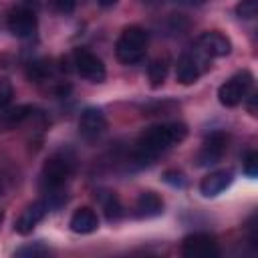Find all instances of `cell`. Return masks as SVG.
Wrapping results in <instances>:
<instances>
[{"mask_svg": "<svg viewBox=\"0 0 258 258\" xmlns=\"http://www.w3.org/2000/svg\"><path fill=\"white\" fill-rule=\"evenodd\" d=\"M147 52V32L141 26H127L115 44V54L123 64L143 62Z\"/></svg>", "mask_w": 258, "mask_h": 258, "instance_id": "obj_2", "label": "cell"}, {"mask_svg": "<svg viewBox=\"0 0 258 258\" xmlns=\"http://www.w3.org/2000/svg\"><path fill=\"white\" fill-rule=\"evenodd\" d=\"M75 171V159L67 151L52 153L42 165V185L46 191H58Z\"/></svg>", "mask_w": 258, "mask_h": 258, "instance_id": "obj_3", "label": "cell"}, {"mask_svg": "<svg viewBox=\"0 0 258 258\" xmlns=\"http://www.w3.org/2000/svg\"><path fill=\"white\" fill-rule=\"evenodd\" d=\"M181 254L187 258H216L220 256V250H218L214 236L198 232V234H189L183 238Z\"/></svg>", "mask_w": 258, "mask_h": 258, "instance_id": "obj_7", "label": "cell"}, {"mask_svg": "<svg viewBox=\"0 0 258 258\" xmlns=\"http://www.w3.org/2000/svg\"><path fill=\"white\" fill-rule=\"evenodd\" d=\"M99 202L103 206V212H105V218L109 222H117L121 216H123V206L119 202V198L113 194V191H103L99 194Z\"/></svg>", "mask_w": 258, "mask_h": 258, "instance_id": "obj_18", "label": "cell"}, {"mask_svg": "<svg viewBox=\"0 0 258 258\" xmlns=\"http://www.w3.org/2000/svg\"><path fill=\"white\" fill-rule=\"evenodd\" d=\"M107 119L99 107H87L79 117V133L85 139H97L105 133Z\"/></svg>", "mask_w": 258, "mask_h": 258, "instance_id": "obj_10", "label": "cell"}, {"mask_svg": "<svg viewBox=\"0 0 258 258\" xmlns=\"http://www.w3.org/2000/svg\"><path fill=\"white\" fill-rule=\"evenodd\" d=\"M254 85V77L250 71H240L234 77H230L220 89H218V99L224 107H236L242 101L248 99L250 91Z\"/></svg>", "mask_w": 258, "mask_h": 258, "instance_id": "obj_4", "label": "cell"}, {"mask_svg": "<svg viewBox=\"0 0 258 258\" xmlns=\"http://www.w3.org/2000/svg\"><path fill=\"white\" fill-rule=\"evenodd\" d=\"M46 75H50V67H46V62H42V60L30 62V69H28V77H30V79L40 81V79H44Z\"/></svg>", "mask_w": 258, "mask_h": 258, "instance_id": "obj_22", "label": "cell"}, {"mask_svg": "<svg viewBox=\"0 0 258 258\" xmlns=\"http://www.w3.org/2000/svg\"><path fill=\"white\" fill-rule=\"evenodd\" d=\"M208 58L210 56H206L202 50L181 54L177 64H175V79H177V83L194 85L204 75V71L208 69Z\"/></svg>", "mask_w": 258, "mask_h": 258, "instance_id": "obj_5", "label": "cell"}, {"mask_svg": "<svg viewBox=\"0 0 258 258\" xmlns=\"http://www.w3.org/2000/svg\"><path fill=\"white\" fill-rule=\"evenodd\" d=\"M46 212H48L46 202H34L30 206H26L22 210V214L18 216V220L14 222V232L16 234H22V236L30 234L34 230V226L46 216Z\"/></svg>", "mask_w": 258, "mask_h": 258, "instance_id": "obj_12", "label": "cell"}, {"mask_svg": "<svg viewBox=\"0 0 258 258\" xmlns=\"http://www.w3.org/2000/svg\"><path fill=\"white\" fill-rule=\"evenodd\" d=\"M69 226L75 234H93L99 228V216L93 208L83 206V208L75 210V214L71 216Z\"/></svg>", "mask_w": 258, "mask_h": 258, "instance_id": "obj_14", "label": "cell"}, {"mask_svg": "<svg viewBox=\"0 0 258 258\" xmlns=\"http://www.w3.org/2000/svg\"><path fill=\"white\" fill-rule=\"evenodd\" d=\"M73 64H75V71L91 83H103L105 77H107L103 60L87 48H77L73 52Z\"/></svg>", "mask_w": 258, "mask_h": 258, "instance_id": "obj_6", "label": "cell"}, {"mask_svg": "<svg viewBox=\"0 0 258 258\" xmlns=\"http://www.w3.org/2000/svg\"><path fill=\"white\" fill-rule=\"evenodd\" d=\"M163 181H167V183H171V185H177V187H183V185H185V177H183V173H179V171H165Z\"/></svg>", "mask_w": 258, "mask_h": 258, "instance_id": "obj_24", "label": "cell"}, {"mask_svg": "<svg viewBox=\"0 0 258 258\" xmlns=\"http://www.w3.org/2000/svg\"><path fill=\"white\" fill-rule=\"evenodd\" d=\"M8 191V179L4 177V173H0V196H4Z\"/></svg>", "mask_w": 258, "mask_h": 258, "instance_id": "obj_27", "label": "cell"}, {"mask_svg": "<svg viewBox=\"0 0 258 258\" xmlns=\"http://www.w3.org/2000/svg\"><path fill=\"white\" fill-rule=\"evenodd\" d=\"M198 50H202L206 56H226L232 50V42L228 36H224L218 30H210L200 34L198 38Z\"/></svg>", "mask_w": 258, "mask_h": 258, "instance_id": "obj_11", "label": "cell"}, {"mask_svg": "<svg viewBox=\"0 0 258 258\" xmlns=\"http://www.w3.org/2000/svg\"><path fill=\"white\" fill-rule=\"evenodd\" d=\"M4 222V214H2V210H0V224Z\"/></svg>", "mask_w": 258, "mask_h": 258, "instance_id": "obj_30", "label": "cell"}, {"mask_svg": "<svg viewBox=\"0 0 258 258\" xmlns=\"http://www.w3.org/2000/svg\"><path fill=\"white\" fill-rule=\"evenodd\" d=\"M32 115V107L30 105H18L12 109H6L0 113V127L2 129H12L16 125H20L22 121H26Z\"/></svg>", "mask_w": 258, "mask_h": 258, "instance_id": "obj_16", "label": "cell"}, {"mask_svg": "<svg viewBox=\"0 0 258 258\" xmlns=\"http://www.w3.org/2000/svg\"><path fill=\"white\" fill-rule=\"evenodd\" d=\"M234 179V173L230 169H216L210 171L202 181H200V191L204 198H216L218 194H222Z\"/></svg>", "mask_w": 258, "mask_h": 258, "instance_id": "obj_13", "label": "cell"}, {"mask_svg": "<svg viewBox=\"0 0 258 258\" xmlns=\"http://www.w3.org/2000/svg\"><path fill=\"white\" fill-rule=\"evenodd\" d=\"M248 109H250V115H256V97H254V95L250 97V105H248Z\"/></svg>", "mask_w": 258, "mask_h": 258, "instance_id": "obj_28", "label": "cell"}, {"mask_svg": "<svg viewBox=\"0 0 258 258\" xmlns=\"http://www.w3.org/2000/svg\"><path fill=\"white\" fill-rule=\"evenodd\" d=\"M236 12H238L240 18H246V20L254 18L256 12H258V0H242V2L236 6Z\"/></svg>", "mask_w": 258, "mask_h": 258, "instance_id": "obj_20", "label": "cell"}, {"mask_svg": "<svg viewBox=\"0 0 258 258\" xmlns=\"http://www.w3.org/2000/svg\"><path fill=\"white\" fill-rule=\"evenodd\" d=\"M101 6H113V4H117V0H97Z\"/></svg>", "mask_w": 258, "mask_h": 258, "instance_id": "obj_29", "label": "cell"}, {"mask_svg": "<svg viewBox=\"0 0 258 258\" xmlns=\"http://www.w3.org/2000/svg\"><path fill=\"white\" fill-rule=\"evenodd\" d=\"M167 71H169V58L167 56H159L155 60L149 62L147 67V77H149V83L153 89L161 87L167 79Z\"/></svg>", "mask_w": 258, "mask_h": 258, "instance_id": "obj_17", "label": "cell"}, {"mask_svg": "<svg viewBox=\"0 0 258 258\" xmlns=\"http://www.w3.org/2000/svg\"><path fill=\"white\" fill-rule=\"evenodd\" d=\"M8 30L18 38H30L36 30V14L28 6H18L8 12Z\"/></svg>", "mask_w": 258, "mask_h": 258, "instance_id": "obj_8", "label": "cell"}, {"mask_svg": "<svg viewBox=\"0 0 258 258\" xmlns=\"http://www.w3.org/2000/svg\"><path fill=\"white\" fill-rule=\"evenodd\" d=\"M169 2L179 4V6H189V8H194V6H202L206 0H169Z\"/></svg>", "mask_w": 258, "mask_h": 258, "instance_id": "obj_26", "label": "cell"}, {"mask_svg": "<svg viewBox=\"0 0 258 258\" xmlns=\"http://www.w3.org/2000/svg\"><path fill=\"white\" fill-rule=\"evenodd\" d=\"M14 99V89H12V83L4 77H0V109L8 107Z\"/></svg>", "mask_w": 258, "mask_h": 258, "instance_id": "obj_21", "label": "cell"}, {"mask_svg": "<svg viewBox=\"0 0 258 258\" xmlns=\"http://www.w3.org/2000/svg\"><path fill=\"white\" fill-rule=\"evenodd\" d=\"M163 214V200L159 194L145 189L139 194L137 202H135V216L137 218H155Z\"/></svg>", "mask_w": 258, "mask_h": 258, "instance_id": "obj_15", "label": "cell"}, {"mask_svg": "<svg viewBox=\"0 0 258 258\" xmlns=\"http://www.w3.org/2000/svg\"><path fill=\"white\" fill-rule=\"evenodd\" d=\"M50 250L42 244V242H34V244H28V246H22L14 252V256H30V258H36V256H48Z\"/></svg>", "mask_w": 258, "mask_h": 258, "instance_id": "obj_19", "label": "cell"}, {"mask_svg": "<svg viewBox=\"0 0 258 258\" xmlns=\"http://www.w3.org/2000/svg\"><path fill=\"white\" fill-rule=\"evenodd\" d=\"M185 135H187V127L183 123H177V121L175 123H161V125L149 127L137 139L135 159L141 161V163H149L159 153H163L169 147H173L179 141H183Z\"/></svg>", "mask_w": 258, "mask_h": 258, "instance_id": "obj_1", "label": "cell"}, {"mask_svg": "<svg viewBox=\"0 0 258 258\" xmlns=\"http://www.w3.org/2000/svg\"><path fill=\"white\" fill-rule=\"evenodd\" d=\"M244 171H246L250 177H256V173H258V153H256V151H248V153H246Z\"/></svg>", "mask_w": 258, "mask_h": 258, "instance_id": "obj_23", "label": "cell"}, {"mask_svg": "<svg viewBox=\"0 0 258 258\" xmlns=\"http://www.w3.org/2000/svg\"><path fill=\"white\" fill-rule=\"evenodd\" d=\"M54 6H56L58 12L71 14L75 10V6H77V0H54Z\"/></svg>", "mask_w": 258, "mask_h": 258, "instance_id": "obj_25", "label": "cell"}, {"mask_svg": "<svg viewBox=\"0 0 258 258\" xmlns=\"http://www.w3.org/2000/svg\"><path fill=\"white\" fill-rule=\"evenodd\" d=\"M226 143H228V137H226L224 133H220V131L212 133V135L204 141V145L200 147V151H198V155H196V163H198L200 167L218 163V161L222 159L224 151H226Z\"/></svg>", "mask_w": 258, "mask_h": 258, "instance_id": "obj_9", "label": "cell"}]
</instances>
